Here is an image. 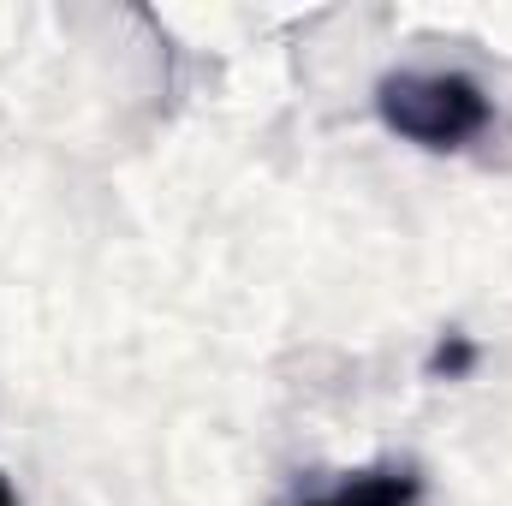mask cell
<instances>
[{"instance_id":"6da1fadb","label":"cell","mask_w":512,"mask_h":506,"mask_svg":"<svg viewBox=\"0 0 512 506\" xmlns=\"http://www.w3.org/2000/svg\"><path fill=\"white\" fill-rule=\"evenodd\" d=\"M376 114L399 143H417L429 155H453V149H471L495 126V96L471 72L399 66L376 84Z\"/></svg>"},{"instance_id":"7a4b0ae2","label":"cell","mask_w":512,"mask_h":506,"mask_svg":"<svg viewBox=\"0 0 512 506\" xmlns=\"http://www.w3.org/2000/svg\"><path fill=\"white\" fill-rule=\"evenodd\" d=\"M417 501H423V477L411 465H370V471L340 477L322 495H304L298 506H417Z\"/></svg>"},{"instance_id":"3957f363","label":"cell","mask_w":512,"mask_h":506,"mask_svg":"<svg viewBox=\"0 0 512 506\" xmlns=\"http://www.w3.org/2000/svg\"><path fill=\"white\" fill-rule=\"evenodd\" d=\"M471 358H477V352H471V340H465V334H453V340H441V346H435L429 376H465V370H471Z\"/></svg>"},{"instance_id":"277c9868","label":"cell","mask_w":512,"mask_h":506,"mask_svg":"<svg viewBox=\"0 0 512 506\" xmlns=\"http://www.w3.org/2000/svg\"><path fill=\"white\" fill-rule=\"evenodd\" d=\"M0 506H18V495H12V483L0 477Z\"/></svg>"}]
</instances>
